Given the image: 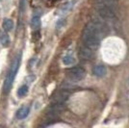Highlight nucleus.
I'll return each mask as SVG.
<instances>
[{
    "mask_svg": "<svg viewBox=\"0 0 129 128\" xmlns=\"http://www.w3.org/2000/svg\"><path fill=\"white\" fill-rule=\"evenodd\" d=\"M82 40H83L85 46L91 50L98 48L99 43H100V38L97 36L93 22H90L85 26L83 35H82Z\"/></svg>",
    "mask_w": 129,
    "mask_h": 128,
    "instance_id": "f257e3e1",
    "label": "nucleus"
},
{
    "mask_svg": "<svg viewBox=\"0 0 129 128\" xmlns=\"http://www.w3.org/2000/svg\"><path fill=\"white\" fill-rule=\"evenodd\" d=\"M20 59H21V55L18 54L16 56L14 62L12 63L11 68L8 71V74L6 76L5 82H4V87H3V90L5 92H8L10 91V89L12 88V85H13V82L15 80V77L16 75V72L18 70V68H19V64H20Z\"/></svg>",
    "mask_w": 129,
    "mask_h": 128,
    "instance_id": "f03ea898",
    "label": "nucleus"
},
{
    "mask_svg": "<svg viewBox=\"0 0 129 128\" xmlns=\"http://www.w3.org/2000/svg\"><path fill=\"white\" fill-rule=\"evenodd\" d=\"M67 75L70 80L81 81L82 79H84V77L86 75V71L81 67H74V68H71L67 70Z\"/></svg>",
    "mask_w": 129,
    "mask_h": 128,
    "instance_id": "7ed1b4c3",
    "label": "nucleus"
},
{
    "mask_svg": "<svg viewBox=\"0 0 129 128\" xmlns=\"http://www.w3.org/2000/svg\"><path fill=\"white\" fill-rule=\"evenodd\" d=\"M97 13L99 16L105 20H113L116 17L115 9L106 6H97Z\"/></svg>",
    "mask_w": 129,
    "mask_h": 128,
    "instance_id": "20e7f679",
    "label": "nucleus"
},
{
    "mask_svg": "<svg viewBox=\"0 0 129 128\" xmlns=\"http://www.w3.org/2000/svg\"><path fill=\"white\" fill-rule=\"evenodd\" d=\"M70 95L69 91H55L52 95V101L53 103H60V104H63Z\"/></svg>",
    "mask_w": 129,
    "mask_h": 128,
    "instance_id": "39448f33",
    "label": "nucleus"
},
{
    "mask_svg": "<svg viewBox=\"0 0 129 128\" xmlns=\"http://www.w3.org/2000/svg\"><path fill=\"white\" fill-rule=\"evenodd\" d=\"M78 55L82 60H85V61H90L93 57V53H92V50L88 48L87 46H82L79 48V52Z\"/></svg>",
    "mask_w": 129,
    "mask_h": 128,
    "instance_id": "423d86ee",
    "label": "nucleus"
},
{
    "mask_svg": "<svg viewBox=\"0 0 129 128\" xmlns=\"http://www.w3.org/2000/svg\"><path fill=\"white\" fill-rule=\"evenodd\" d=\"M92 72L97 77H103V76H105L106 73H107V69L103 65H98V66L93 68V71Z\"/></svg>",
    "mask_w": 129,
    "mask_h": 128,
    "instance_id": "0eeeda50",
    "label": "nucleus"
},
{
    "mask_svg": "<svg viewBox=\"0 0 129 128\" xmlns=\"http://www.w3.org/2000/svg\"><path fill=\"white\" fill-rule=\"evenodd\" d=\"M97 6H106L115 9L117 6V0H95Z\"/></svg>",
    "mask_w": 129,
    "mask_h": 128,
    "instance_id": "6e6552de",
    "label": "nucleus"
},
{
    "mask_svg": "<svg viewBox=\"0 0 129 128\" xmlns=\"http://www.w3.org/2000/svg\"><path fill=\"white\" fill-rule=\"evenodd\" d=\"M29 112H30V108L29 107H21L16 112V117L18 119H24L29 115Z\"/></svg>",
    "mask_w": 129,
    "mask_h": 128,
    "instance_id": "1a4fd4ad",
    "label": "nucleus"
},
{
    "mask_svg": "<svg viewBox=\"0 0 129 128\" xmlns=\"http://www.w3.org/2000/svg\"><path fill=\"white\" fill-rule=\"evenodd\" d=\"M30 26L32 28L33 30H35V31H37L40 26H41V18H40V16H33L32 20H31V23H30Z\"/></svg>",
    "mask_w": 129,
    "mask_h": 128,
    "instance_id": "9d476101",
    "label": "nucleus"
},
{
    "mask_svg": "<svg viewBox=\"0 0 129 128\" xmlns=\"http://www.w3.org/2000/svg\"><path fill=\"white\" fill-rule=\"evenodd\" d=\"M0 43H2L3 46H9L10 44V37L8 36L7 33L1 32L0 33Z\"/></svg>",
    "mask_w": 129,
    "mask_h": 128,
    "instance_id": "9b49d317",
    "label": "nucleus"
},
{
    "mask_svg": "<svg viewBox=\"0 0 129 128\" xmlns=\"http://www.w3.org/2000/svg\"><path fill=\"white\" fill-rule=\"evenodd\" d=\"M2 26H3V29H4L5 31H10V30L13 29V27H14V22H13V20L10 19V18H5V19L3 20Z\"/></svg>",
    "mask_w": 129,
    "mask_h": 128,
    "instance_id": "f8f14e48",
    "label": "nucleus"
},
{
    "mask_svg": "<svg viewBox=\"0 0 129 128\" xmlns=\"http://www.w3.org/2000/svg\"><path fill=\"white\" fill-rule=\"evenodd\" d=\"M27 92H28V87L26 85H22L17 91V95L19 97H23L26 95Z\"/></svg>",
    "mask_w": 129,
    "mask_h": 128,
    "instance_id": "ddd939ff",
    "label": "nucleus"
},
{
    "mask_svg": "<svg viewBox=\"0 0 129 128\" xmlns=\"http://www.w3.org/2000/svg\"><path fill=\"white\" fill-rule=\"evenodd\" d=\"M74 62H75V59L73 58L72 56H70V55L64 56V58H63V63H64V65H66V66H70V65L73 64Z\"/></svg>",
    "mask_w": 129,
    "mask_h": 128,
    "instance_id": "4468645a",
    "label": "nucleus"
},
{
    "mask_svg": "<svg viewBox=\"0 0 129 128\" xmlns=\"http://www.w3.org/2000/svg\"><path fill=\"white\" fill-rule=\"evenodd\" d=\"M32 37L34 41H38V40H40V38H41V34H40V32L37 30V31H35V32L33 33Z\"/></svg>",
    "mask_w": 129,
    "mask_h": 128,
    "instance_id": "2eb2a0df",
    "label": "nucleus"
},
{
    "mask_svg": "<svg viewBox=\"0 0 129 128\" xmlns=\"http://www.w3.org/2000/svg\"><path fill=\"white\" fill-rule=\"evenodd\" d=\"M25 2H26V0H20V2H19V11H20V13H22V12L24 11Z\"/></svg>",
    "mask_w": 129,
    "mask_h": 128,
    "instance_id": "dca6fc26",
    "label": "nucleus"
},
{
    "mask_svg": "<svg viewBox=\"0 0 129 128\" xmlns=\"http://www.w3.org/2000/svg\"><path fill=\"white\" fill-rule=\"evenodd\" d=\"M0 128H6L5 126H3V125H0Z\"/></svg>",
    "mask_w": 129,
    "mask_h": 128,
    "instance_id": "f3484780",
    "label": "nucleus"
}]
</instances>
